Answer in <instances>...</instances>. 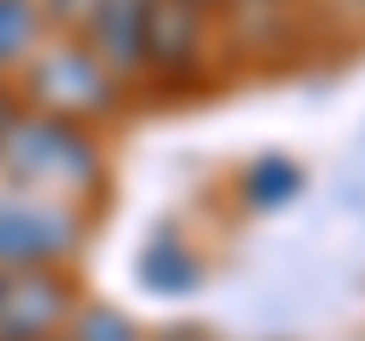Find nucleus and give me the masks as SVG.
Returning <instances> with one entry per match:
<instances>
[{
  "label": "nucleus",
  "instance_id": "nucleus-9",
  "mask_svg": "<svg viewBox=\"0 0 365 341\" xmlns=\"http://www.w3.org/2000/svg\"><path fill=\"white\" fill-rule=\"evenodd\" d=\"M37 31H43L37 0H0V73L25 67V55L37 49Z\"/></svg>",
  "mask_w": 365,
  "mask_h": 341
},
{
  "label": "nucleus",
  "instance_id": "nucleus-2",
  "mask_svg": "<svg viewBox=\"0 0 365 341\" xmlns=\"http://www.w3.org/2000/svg\"><path fill=\"white\" fill-rule=\"evenodd\" d=\"M25 98L31 110H49V116L104 122L122 104V79L86 43H49V49L25 55Z\"/></svg>",
  "mask_w": 365,
  "mask_h": 341
},
{
  "label": "nucleus",
  "instance_id": "nucleus-5",
  "mask_svg": "<svg viewBox=\"0 0 365 341\" xmlns=\"http://www.w3.org/2000/svg\"><path fill=\"white\" fill-rule=\"evenodd\" d=\"M201 55H207V6L195 0H153L146 13V73L182 86V79L201 73Z\"/></svg>",
  "mask_w": 365,
  "mask_h": 341
},
{
  "label": "nucleus",
  "instance_id": "nucleus-1",
  "mask_svg": "<svg viewBox=\"0 0 365 341\" xmlns=\"http://www.w3.org/2000/svg\"><path fill=\"white\" fill-rule=\"evenodd\" d=\"M0 165L19 183H43L61 195H91L104 183V153L86 134V122L49 110H13V122L0 128Z\"/></svg>",
  "mask_w": 365,
  "mask_h": 341
},
{
  "label": "nucleus",
  "instance_id": "nucleus-12",
  "mask_svg": "<svg viewBox=\"0 0 365 341\" xmlns=\"http://www.w3.org/2000/svg\"><path fill=\"white\" fill-rule=\"evenodd\" d=\"M195 6H207V13H220V6H232V0H195Z\"/></svg>",
  "mask_w": 365,
  "mask_h": 341
},
{
  "label": "nucleus",
  "instance_id": "nucleus-4",
  "mask_svg": "<svg viewBox=\"0 0 365 341\" xmlns=\"http://www.w3.org/2000/svg\"><path fill=\"white\" fill-rule=\"evenodd\" d=\"M79 250V213L61 201H0V268H37V263H67Z\"/></svg>",
  "mask_w": 365,
  "mask_h": 341
},
{
  "label": "nucleus",
  "instance_id": "nucleus-6",
  "mask_svg": "<svg viewBox=\"0 0 365 341\" xmlns=\"http://www.w3.org/2000/svg\"><path fill=\"white\" fill-rule=\"evenodd\" d=\"M146 13H153V0H98L91 19H86V31H79V43H86L122 86L146 73Z\"/></svg>",
  "mask_w": 365,
  "mask_h": 341
},
{
  "label": "nucleus",
  "instance_id": "nucleus-3",
  "mask_svg": "<svg viewBox=\"0 0 365 341\" xmlns=\"http://www.w3.org/2000/svg\"><path fill=\"white\" fill-rule=\"evenodd\" d=\"M73 311L79 299H73V280L61 275V263L0 268V341H55Z\"/></svg>",
  "mask_w": 365,
  "mask_h": 341
},
{
  "label": "nucleus",
  "instance_id": "nucleus-13",
  "mask_svg": "<svg viewBox=\"0 0 365 341\" xmlns=\"http://www.w3.org/2000/svg\"><path fill=\"white\" fill-rule=\"evenodd\" d=\"M244 6H280V0H244Z\"/></svg>",
  "mask_w": 365,
  "mask_h": 341
},
{
  "label": "nucleus",
  "instance_id": "nucleus-7",
  "mask_svg": "<svg viewBox=\"0 0 365 341\" xmlns=\"http://www.w3.org/2000/svg\"><path fill=\"white\" fill-rule=\"evenodd\" d=\"M134 268H140V287H146V292H165V299H182V292H195L201 280H207L201 256L182 244L177 232H153Z\"/></svg>",
  "mask_w": 365,
  "mask_h": 341
},
{
  "label": "nucleus",
  "instance_id": "nucleus-8",
  "mask_svg": "<svg viewBox=\"0 0 365 341\" xmlns=\"http://www.w3.org/2000/svg\"><path fill=\"white\" fill-rule=\"evenodd\" d=\"M299 189H304V170L292 165L287 153L250 158L244 177H237V195H244L250 213H280V208H292V201H299Z\"/></svg>",
  "mask_w": 365,
  "mask_h": 341
},
{
  "label": "nucleus",
  "instance_id": "nucleus-14",
  "mask_svg": "<svg viewBox=\"0 0 365 341\" xmlns=\"http://www.w3.org/2000/svg\"><path fill=\"white\" fill-rule=\"evenodd\" d=\"M55 341H61V335H55Z\"/></svg>",
  "mask_w": 365,
  "mask_h": 341
},
{
  "label": "nucleus",
  "instance_id": "nucleus-11",
  "mask_svg": "<svg viewBox=\"0 0 365 341\" xmlns=\"http://www.w3.org/2000/svg\"><path fill=\"white\" fill-rule=\"evenodd\" d=\"M37 6H43V19H49L55 31H73V37H79V31H86V19H91V6H98V0H37Z\"/></svg>",
  "mask_w": 365,
  "mask_h": 341
},
{
  "label": "nucleus",
  "instance_id": "nucleus-10",
  "mask_svg": "<svg viewBox=\"0 0 365 341\" xmlns=\"http://www.w3.org/2000/svg\"><path fill=\"white\" fill-rule=\"evenodd\" d=\"M67 341H146L134 317H122L116 305H79L67 317Z\"/></svg>",
  "mask_w": 365,
  "mask_h": 341
}]
</instances>
